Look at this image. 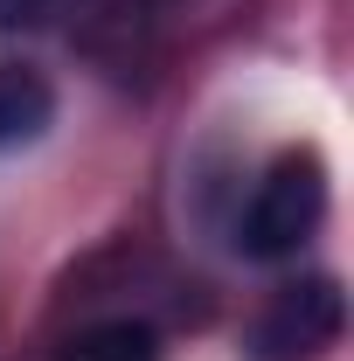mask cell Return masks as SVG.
<instances>
[{"instance_id":"obj_3","label":"cell","mask_w":354,"mask_h":361,"mask_svg":"<svg viewBox=\"0 0 354 361\" xmlns=\"http://www.w3.org/2000/svg\"><path fill=\"white\" fill-rule=\"evenodd\" d=\"M56 126V90H49L42 70L28 63H0V153L28 146Z\"/></svg>"},{"instance_id":"obj_2","label":"cell","mask_w":354,"mask_h":361,"mask_svg":"<svg viewBox=\"0 0 354 361\" xmlns=\"http://www.w3.org/2000/svg\"><path fill=\"white\" fill-rule=\"evenodd\" d=\"M341 334H348V292L341 278L312 271L264 299V313L243 334V361H319Z\"/></svg>"},{"instance_id":"obj_4","label":"cell","mask_w":354,"mask_h":361,"mask_svg":"<svg viewBox=\"0 0 354 361\" xmlns=\"http://www.w3.org/2000/svg\"><path fill=\"white\" fill-rule=\"evenodd\" d=\"M56 361H160V334H153L146 319H133V313L90 319V326H77V334L56 348Z\"/></svg>"},{"instance_id":"obj_1","label":"cell","mask_w":354,"mask_h":361,"mask_svg":"<svg viewBox=\"0 0 354 361\" xmlns=\"http://www.w3.org/2000/svg\"><path fill=\"white\" fill-rule=\"evenodd\" d=\"M319 223H326V160L312 146H292L250 188L243 223H236V250L257 264H278V257H299V243Z\"/></svg>"},{"instance_id":"obj_5","label":"cell","mask_w":354,"mask_h":361,"mask_svg":"<svg viewBox=\"0 0 354 361\" xmlns=\"http://www.w3.org/2000/svg\"><path fill=\"white\" fill-rule=\"evenodd\" d=\"M84 0H0V35H21V28H49L63 14H77Z\"/></svg>"}]
</instances>
